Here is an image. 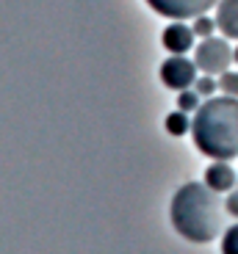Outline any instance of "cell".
Here are the masks:
<instances>
[{"label": "cell", "instance_id": "cell-16", "mask_svg": "<svg viewBox=\"0 0 238 254\" xmlns=\"http://www.w3.org/2000/svg\"><path fill=\"white\" fill-rule=\"evenodd\" d=\"M233 58H236V64H238V47H236V50H233Z\"/></svg>", "mask_w": 238, "mask_h": 254}, {"label": "cell", "instance_id": "cell-15", "mask_svg": "<svg viewBox=\"0 0 238 254\" xmlns=\"http://www.w3.org/2000/svg\"><path fill=\"white\" fill-rule=\"evenodd\" d=\"M225 210L230 216L238 218V190H230V196H227V202H225Z\"/></svg>", "mask_w": 238, "mask_h": 254}, {"label": "cell", "instance_id": "cell-5", "mask_svg": "<svg viewBox=\"0 0 238 254\" xmlns=\"http://www.w3.org/2000/svg\"><path fill=\"white\" fill-rule=\"evenodd\" d=\"M147 3L153 6V11L169 19H194L208 8L219 6V0H147Z\"/></svg>", "mask_w": 238, "mask_h": 254}, {"label": "cell", "instance_id": "cell-12", "mask_svg": "<svg viewBox=\"0 0 238 254\" xmlns=\"http://www.w3.org/2000/svg\"><path fill=\"white\" fill-rule=\"evenodd\" d=\"M202 102H200V94H197V91H191V89H186V91H180V94H177V108L180 111H197L200 108Z\"/></svg>", "mask_w": 238, "mask_h": 254}, {"label": "cell", "instance_id": "cell-13", "mask_svg": "<svg viewBox=\"0 0 238 254\" xmlns=\"http://www.w3.org/2000/svg\"><path fill=\"white\" fill-rule=\"evenodd\" d=\"M219 91L222 94H230V97H238V72H222Z\"/></svg>", "mask_w": 238, "mask_h": 254}, {"label": "cell", "instance_id": "cell-9", "mask_svg": "<svg viewBox=\"0 0 238 254\" xmlns=\"http://www.w3.org/2000/svg\"><path fill=\"white\" fill-rule=\"evenodd\" d=\"M166 130L172 135H186V130H191V122H188V116H186V111H174V114H169L166 116Z\"/></svg>", "mask_w": 238, "mask_h": 254}, {"label": "cell", "instance_id": "cell-8", "mask_svg": "<svg viewBox=\"0 0 238 254\" xmlns=\"http://www.w3.org/2000/svg\"><path fill=\"white\" fill-rule=\"evenodd\" d=\"M216 25L225 33V39H236L238 42V0H219L216 6Z\"/></svg>", "mask_w": 238, "mask_h": 254}, {"label": "cell", "instance_id": "cell-14", "mask_svg": "<svg viewBox=\"0 0 238 254\" xmlns=\"http://www.w3.org/2000/svg\"><path fill=\"white\" fill-rule=\"evenodd\" d=\"M222 254H238V224H233L222 238Z\"/></svg>", "mask_w": 238, "mask_h": 254}, {"label": "cell", "instance_id": "cell-2", "mask_svg": "<svg viewBox=\"0 0 238 254\" xmlns=\"http://www.w3.org/2000/svg\"><path fill=\"white\" fill-rule=\"evenodd\" d=\"M172 224L177 235L191 243H208L222 232V202L216 190L202 183H186L172 199Z\"/></svg>", "mask_w": 238, "mask_h": 254}, {"label": "cell", "instance_id": "cell-6", "mask_svg": "<svg viewBox=\"0 0 238 254\" xmlns=\"http://www.w3.org/2000/svg\"><path fill=\"white\" fill-rule=\"evenodd\" d=\"M194 36H197V33H194L191 25H186L183 19H174L169 28H163L161 42L172 56H186V53L194 47Z\"/></svg>", "mask_w": 238, "mask_h": 254}, {"label": "cell", "instance_id": "cell-10", "mask_svg": "<svg viewBox=\"0 0 238 254\" xmlns=\"http://www.w3.org/2000/svg\"><path fill=\"white\" fill-rule=\"evenodd\" d=\"M194 33L197 36H202V39H208V36H213V31H219V25H216V19H211L208 14H200V17H194Z\"/></svg>", "mask_w": 238, "mask_h": 254}, {"label": "cell", "instance_id": "cell-1", "mask_svg": "<svg viewBox=\"0 0 238 254\" xmlns=\"http://www.w3.org/2000/svg\"><path fill=\"white\" fill-rule=\"evenodd\" d=\"M194 114L191 135L197 149L213 160L238 158V97H208Z\"/></svg>", "mask_w": 238, "mask_h": 254}, {"label": "cell", "instance_id": "cell-3", "mask_svg": "<svg viewBox=\"0 0 238 254\" xmlns=\"http://www.w3.org/2000/svg\"><path fill=\"white\" fill-rule=\"evenodd\" d=\"M230 61H236L230 53V45L227 39H216V36H208L202 39L197 50H194V64L200 66V72L205 75H222V72L230 69Z\"/></svg>", "mask_w": 238, "mask_h": 254}, {"label": "cell", "instance_id": "cell-7", "mask_svg": "<svg viewBox=\"0 0 238 254\" xmlns=\"http://www.w3.org/2000/svg\"><path fill=\"white\" fill-rule=\"evenodd\" d=\"M205 185L216 193H225V190H233L236 185V172L227 160H216L205 169Z\"/></svg>", "mask_w": 238, "mask_h": 254}, {"label": "cell", "instance_id": "cell-11", "mask_svg": "<svg viewBox=\"0 0 238 254\" xmlns=\"http://www.w3.org/2000/svg\"><path fill=\"white\" fill-rule=\"evenodd\" d=\"M194 91L200 97H211V94H216L219 91V80L213 75H202V77H197V83H194Z\"/></svg>", "mask_w": 238, "mask_h": 254}, {"label": "cell", "instance_id": "cell-4", "mask_svg": "<svg viewBox=\"0 0 238 254\" xmlns=\"http://www.w3.org/2000/svg\"><path fill=\"white\" fill-rule=\"evenodd\" d=\"M197 64H194V58H186V56H172L166 58V61L161 64V80L163 86H169V89L174 91H186L188 86H194L197 83Z\"/></svg>", "mask_w": 238, "mask_h": 254}]
</instances>
